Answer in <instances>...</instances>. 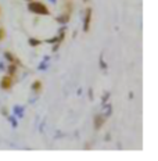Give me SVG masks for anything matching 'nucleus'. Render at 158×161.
I'll return each mask as SVG.
<instances>
[{
    "label": "nucleus",
    "mask_w": 158,
    "mask_h": 161,
    "mask_svg": "<svg viewBox=\"0 0 158 161\" xmlns=\"http://www.w3.org/2000/svg\"><path fill=\"white\" fill-rule=\"evenodd\" d=\"M29 10L33 11V13H36V14H40V15H47L49 14L47 7H46L43 3H39V2L31 3V4H29Z\"/></svg>",
    "instance_id": "nucleus-1"
},
{
    "label": "nucleus",
    "mask_w": 158,
    "mask_h": 161,
    "mask_svg": "<svg viewBox=\"0 0 158 161\" xmlns=\"http://www.w3.org/2000/svg\"><path fill=\"white\" fill-rule=\"evenodd\" d=\"M11 83H13V80L10 76H4V78L2 79V88L3 89H8L10 86H11Z\"/></svg>",
    "instance_id": "nucleus-2"
},
{
    "label": "nucleus",
    "mask_w": 158,
    "mask_h": 161,
    "mask_svg": "<svg viewBox=\"0 0 158 161\" xmlns=\"http://www.w3.org/2000/svg\"><path fill=\"white\" fill-rule=\"evenodd\" d=\"M4 35H6L4 29H3V28H0V40H2V39H4Z\"/></svg>",
    "instance_id": "nucleus-3"
},
{
    "label": "nucleus",
    "mask_w": 158,
    "mask_h": 161,
    "mask_svg": "<svg viewBox=\"0 0 158 161\" xmlns=\"http://www.w3.org/2000/svg\"><path fill=\"white\" fill-rule=\"evenodd\" d=\"M33 89H35V90H39V89H40V82H35V83H33Z\"/></svg>",
    "instance_id": "nucleus-4"
},
{
    "label": "nucleus",
    "mask_w": 158,
    "mask_h": 161,
    "mask_svg": "<svg viewBox=\"0 0 158 161\" xmlns=\"http://www.w3.org/2000/svg\"><path fill=\"white\" fill-rule=\"evenodd\" d=\"M8 71H10V74H15V65H10Z\"/></svg>",
    "instance_id": "nucleus-5"
}]
</instances>
